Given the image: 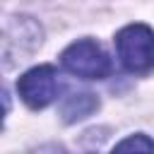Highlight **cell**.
<instances>
[{
    "label": "cell",
    "mask_w": 154,
    "mask_h": 154,
    "mask_svg": "<svg viewBox=\"0 0 154 154\" xmlns=\"http://www.w3.org/2000/svg\"><path fill=\"white\" fill-rule=\"evenodd\" d=\"M43 43L41 24L29 14H12L2 26V67L10 70L29 60Z\"/></svg>",
    "instance_id": "cell-1"
},
{
    "label": "cell",
    "mask_w": 154,
    "mask_h": 154,
    "mask_svg": "<svg viewBox=\"0 0 154 154\" xmlns=\"http://www.w3.org/2000/svg\"><path fill=\"white\" fill-rule=\"evenodd\" d=\"M116 55L132 75L154 70V29L147 24H128L116 34Z\"/></svg>",
    "instance_id": "cell-2"
},
{
    "label": "cell",
    "mask_w": 154,
    "mask_h": 154,
    "mask_svg": "<svg viewBox=\"0 0 154 154\" xmlns=\"http://www.w3.org/2000/svg\"><path fill=\"white\" fill-rule=\"evenodd\" d=\"M60 65L82 79H106L111 75V58L94 38H79L60 53Z\"/></svg>",
    "instance_id": "cell-3"
},
{
    "label": "cell",
    "mask_w": 154,
    "mask_h": 154,
    "mask_svg": "<svg viewBox=\"0 0 154 154\" xmlns=\"http://www.w3.org/2000/svg\"><path fill=\"white\" fill-rule=\"evenodd\" d=\"M58 89L60 84H58V75L53 65H36L17 79L19 99L34 111L51 106L58 99Z\"/></svg>",
    "instance_id": "cell-4"
},
{
    "label": "cell",
    "mask_w": 154,
    "mask_h": 154,
    "mask_svg": "<svg viewBox=\"0 0 154 154\" xmlns=\"http://www.w3.org/2000/svg\"><path fill=\"white\" fill-rule=\"evenodd\" d=\"M99 108V101L91 91H72L60 103V116L65 123H77L87 116H91Z\"/></svg>",
    "instance_id": "cell-5"
},
{
    "label": "cell",
    "mask_w": 154,
    "mask_h": 154,
    "mask_svg": "<svg viewBox=\"0 0 154 154\" xmlns=\"http://www.w3.org/2000/svg\"><path fill=\"white\" fill-rule=\"evenodd\" d=\"M116 152H154V140H149L144 132L130 135L116 144Z\"/></svg>",
    "instance_id": "cell-6"
}]
</instances>
